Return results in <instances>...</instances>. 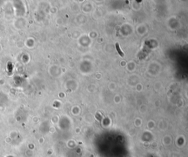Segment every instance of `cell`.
Masks as SVG:
<instances>
[{
    "mask_svg": "<svg viewBox=\"0 0 188 157\" xmlns=\"http://www.w3.org/2000/svg\"><path fill=\"white\" fill-rule=\"evenodd\" d=\"M115 46H116V49H117V51H118V52L119 53V54H120V55L121 57H124V54L123 52H122L121 50H120V46H119V44H118V43H117V44H115Z\"/></svg>",
    "mask_w": 188,
    "mask_h": 157,
    "instance_id": "obj_1",
    "label": "cell"
}]
</instances>
